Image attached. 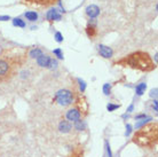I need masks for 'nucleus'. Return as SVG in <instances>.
<instances>
[{
  "instance_id": "22",
  "label": "nucleus",
  "mask_w": 158,
  "mask_h": 157,
  "mask_svg": "<svg viewBox=\"0 0 158 157\" xmlns=\"http://www.w3.org/2000/svg\"><path fill=\"white\" fill-rule=\"evenodd\" d=\"M78 83H79V87H80V92H81V93L85 92V90H86V83L80 78H78Z\"/></svg>"
},
{
  "instance_id": "9",
  "label": "nucleus",
  "mask_w": 158,
  "mask_h": 157,
  "mask_svg": "<svg viewBox=\"0 0 158 157\" xmlns=\"http://www.w3.org/2000/svg\"><path fill=\"white\" fill-rule=\"evenodd\" d=\"M46 17H47L48 21H61L62 15L58 13V10H57V9L54 8V9H51V10L47 12Z\"/></svg>"
},
{
  "instance_id": "1",
  "label": "nucleus",
  "mask_w": 158,
  "mask_h": 157,
  "mask_svg": "<svg viewBox=\"0 0 158 157\" xmlns=\"http://www.w3.org/2000/svg\"><path fill=\"white\" fill-rule=\"evenodd\" d=\"M119 64H125L126 67H131L134 69H139L141 71H150L156 68L150 56L145 52H135L128 55L127 57L119 61Z\"/></svg>"
},
{
  "instance_id": "21",
  "label": "nucleus",
  "mask_w": 158,
  "mask_h": 157,
  "mask_svg": "<svg viewBox=\"0 0 158 157\" xmlns=\"http://www.w3.org/2000/svg\"><path fill=\"white\" fill-rule=\"evenodd\" d=\"M110 92H111V85L110 84H104L103 85V93H104L105 95H109Z\"/></svg>"
},
{
  "instance_id": "6",
  "label": "nucleus",
  "mask_w": 158,
  "mask_h": 157,
  "mask_svg": "<svg viewBox=\"0 0 158 157\" xmlns=\"http://www.w3.org/2000/svg\"><path fill=\"white\" fill-rule=\"evenodd\" d=\"M26 4L37 5V6H43V7H49L53 6L58 0H24Z\"/></svg>"
},
{
  "instance_id": "2",
  "label": "nucleus",
  "mask_w": 158,
  "mask_h": 157,
  "mask_svg": "<svg viewBox=\"0 0 158 157\" xmlns=\"http://www.w3.org/2000/svg\"><path fill=\"white\" fill-rule=\"evenodd\" d=\"M133 141L140 146H150L156 144L157 141V126L150 125L145 126L141 131L136 132Z\"/></svg>"
},
{
  "instance_id": "3",
  "label": "nucleus",
  "mask_w": 158,
  "mask_h": 157,
  "mask_svg": "<svg viewBox=\"0 0 158 157\" xmlns=\"http://www.w3.org/2000/svg\"><path fill=\"white\" fill-rule=\"evenodd\" d=\"M54 101L57 105L68 107L73 102V93L69 90H60L56 92V94L54 96Z\"/></svg>"
},
{
  "instance_id": "29",
  "label": "nucleus",
  "mask_w": 158,
  "mask_h": 157,
  "mask_svg": "<svg viewBox=\"0 0 158 157\" xmlns=\"http://www.w3.org/2000/svg\"><path fill=\"white\" fill-rule=\"evenodd\" d=\"M133 110H134V105H130V107L127 108V110H126V111H127V113H132Z\"/></svg>"
},
{
  "instance_id": "28",
  "label": "nucleus",
  "mask_w": 158,
  "mask_h": 157,
  "mask_svg": "<svg viewBox=\"0 0 158 157\" xmlns=\"http://www.w3.org/2000/svg\"><path fill=\"white\" fill-rule=\"evenodd\" d=\"M8 20H10V17L7 16V15H5V16H0V21H8Z\"/></svg>"
},
{
  "instance_id": "25",
  "label": "nucleus",
  "mask_w": 158,
  "mask_h": 157,
  "mask_svg": "<svg viewBox=\"0 0 158 157\" xmlns=\"http://www.w3.org/2000/svg\"><path fill=\"white\" fill-rule=\"evenodd\" d=\"M57 67V61L56 60H51V63H49L48 66V69H54V68H56Z\"/></svg>"
},
{
  "instance_id": "5",
  "label": "nucleus",
  "mask_w": 158,
  "mask_h": 157,
  "mask_svg": "<svg viewBox=\"0 0 158 157\" xmlns=\"http://www.w3.org/2000/svg\"><path fill=\"white\" fill-rule=\"evenodd\" d=\"M97 51L100 53V55L104 59H110L114 55V51L109 47V46H105V45H99L97 46Z\"/></svg>"
},
{
  "instance_id": "4",
  "label": "nucleus",
  "mask_w": 158,
  "mask_h": 157,
  "mask_svg": "<svg viewBox=\"0 0 158 157\" xmlns=\"http://www.w3.org/2000/svg\"><path fill=\"white\" fill-rule=\"evenodd\" d=\"M66 119L69 121V122H72L75 123L77 122V121H79L80 119V117H81V115H80V111H79L77 108H72V109H69L68 111H66Z\"/></svg>"
},
{
  "instance_id": "12",
  "label": "nucleus",
  "mask_w": 158,
  "mask_h": 157,
  "mask_svg": "<svg viewBox=\"0 0 158 157\" xmlns=\"http://www.w3.org/2000/svg\"><path fill=\"white\" fill-rule=\"evenodd\" d=\"M86 32H87V36H88V37L93 38L94 36L96 35V29H95V24H93V23H89V24H88V26L86 28Z\"/></svg>"
},
{
  "instance_id": "15",
  "label": "nucleus",
  "mask_w": 158,
  "mask_h": 157,
  "mask_svg": "<svg viewBox=\"0 0 158 157\" xmlns=\"http://www.w3.org/2000/svg\"><path fill=\"white\" fill-rule=\"evenodd\" d=\"M41 54H44L43 51H41L40 48L36 47V48H33V49H31L29 55H30V57H32V59H37V57H39Z\"/></svg>"
},
{
  "instance_id": "8",
  "label": "nucleus",
  "mask_w": 158,
  "mask_h": 157,
  "mask_svg": "<svg viewBox=\"0 0 158 157\" xmlns=\"http://www.w3.org/2000/svg\"><path fill=\"white\" fill-rule=\"evenodd\" d=\"M51 56L47 54H41L39 57H37V63L38 66L43 67V68H48L49 63H51Z\"/></svg>"
},
{
  "instance_id": "18",
  "label": "nucleus",
  "mask_w": 158,
  "mask_h": 157,
  "mask_svg": "<svg viewBox=\"0 0 158 157\" xmlns=\"http://www.w3.org/2000/svg\"><path fill=\"white\" fill-rule=\"evenodd\" d=\"M149 121H151V118H150V117H145V118H143V119H140V122H137L135 124V127H136V128H140L141 126L145 125V124L149 122Z\"/></svg>"
},
{
  "instance_id": "11",
  "label": "nucleus",
  "mask_w": 158,
  "mask_h": 157,
  "mask_svg": "<svg viewBox=\"0 0 158 157\" xmlns=\"http://www.w3.org/2000/svg\"><path fill=\"white\" fill-rule=\"evenodd\" d=\"M9 70V63L6 60H0V77H5Z\"/></svg>"
},
{
  "instance_id": "27",
  "label": "nucleus",
  "mask_w": 158,
  "mask_h": 157,
  "mask_svg": "<svg viewBox=\"0 0 158 157\" xmlns=\"http://www.w3.org/2000/svg\"><path fill=\"white\" fill-rule=\"evenodd\" d=\"M150 96H151V98H156V96H157V88L151 90V92H150Z\"/></svg>"
},
{
  "instance_id": "16",
  "label": "nucleus",
  "mask_w": 158,
  "mask_h": 157,
  "mask_svg": "<svg viewBox=\"0 0 158 157\" xmlns=\"http://www.w3.org/2000/svg\"><path fill=\"white\" fill-rule=\"evenodd\" d=\"M13 24H14V26H17V28H25V25H26L25 22L20 17L13 18Z\"/></svg>"
},
{
  "instance_id": "7",
  "label": "nucleus",
  "mask_w": 158,
  "mask_h": 157,
  "mask_svg": "<svg viewBox=\"0 0 158 157\" xmlns=\"http://www.w3.org/2000/svg\"><path fill=\"white\" fill-rule=\"evenodd\" d=\"M85 12H86V14H87L88 17L95 18L97 15L100 14V8L97 7L96 5H89V6H87V7H86Z\"/></svg>"
},
{
  "instance_id": "17",
  "label": "nucleus",
  "mask_w": 158,
  "mask_h": 157,
  "mask_svg": "<svg viewBox=\"0 0 158 157\" xmlns=\"http://www.w3.org/2000/svg\"><path fill=\"white\" fill-rule=\"evenodd\" d=\"M75 128L77 130V131H84L85 128H86V124H85V122L84 121H77V122H75Z\"/></svg>"
},
{
  "instance_id": "14",
  "label": "nucleus",
  "mask_w": 158,
  "mask_h": 157,
  "mask_svg": "<svg viewBox=\"0 0 158 157\" xmlns=\"http://www.w3.org/2000/svg\"><path fill=\"white\" fill-rule=\"evenodd\" d=\"M145 88H147V84L145 83H140L137 86L135 87V92H136V94L139 96L141 95H143V93L145 92Z\"/></svg>"
},
{
  "instance_id": "23",
  "label": "nucleus",
  "mask_w": 158,
  "mask_h": 157,
  "mask_svg": "<svg viewBox=\"0 0 158 157\" xmlns=\"http://www.w3.org/2000/svg\"><path fill=\"white\" fill-rule=\"evenodd\" d=\"M54 38H55V40H56L57 43H62L63 41V36H62L61 32H56L55 36H54Z\"/></svg>"
},
{
  "instance_id": "30",
  "label": "nucleus",
  "mask_w": 158,
  "mask_h": 157,
  "mask_svg": "<svg viewBox=\"0 0 158 157\" xmlns=\"http://www.w3.org/2000/svg\"><path fill=\"white\" fill-rule=\"evenodd\" d=\"M123 118H124V119H126V118H128V115H127V113H125V115H123Z\"/></svg>"
},
{
  "instance_id": "19",
  "label": "nucleus",
  "mask_w": 158,
  "mask_h": 157,
  "mask_svg": "<svg viewBox=\"0 0 158 157\" xmlns=\"http://www.w3.org/2000/svg\"><path fill=\"white\" fill-rule=\"evenodd\" d=\"M120 108V105H114V103H109V105H107V110L108 111H115V110H117Z\"/></svg>"
},
{
  "instance_id": "13",
  "label": "nucleus",
  "mask_w": 158,
  "mask_h": 157,
  "mask_svg": "<svg viewBox=\"0 0 158 157\" xmlns=\"http://www.w3.org/2000/svg\"><path fill=\"white\" fill-rule=\"evenodd\" d=\"M24 16H25L26 20H29L30 22H35L38 20V14L36 13V12H26L24 14Z\"/></svg>"
},
{
  "instance_id": "20",
  "label": "nucleus",
  "mask_w": 158,
  "mask_h": 157,
  "mask_svg": "<svg viewBox=\"0 0 158 157\" xmlns=\"http://www.w3.org/2000/svg\"><path fill=\"white\" fill-rule=\"evenodd\" d=\"M53 53H54V55H55V56H57V59L63 60V53H62L61 48H56V49H54Z\"/></svg>"
},
{
  "instance_id": "26",
  "label": "nucleus",
  "mask_w": 158,
  "mask_h": 157,
  "mask_svg": "<svg viewBox=\"0 0 158 157\" xmlns=\"http://www.w3.org/2000/svg\"><path fill=\"white\" fill-rule=\"evenodd\" d=\"M147 117V115L145 113H140V115H137V116H135V119L136 121H140V119H143V118Z\"/></svg>"
},
{
  "instance_id": "10",
  "label": "nucleus",
  "mask_w": 158,
  "mask_h": 157,
  "mask_svg": "<svg viewBox=\"0 0 158 157\" xmlns=\"http://www.w3.org/2000/svg\"><path fill=\"white\" fill-rule=\"evenodd\" d=\"M71 128H72V126H71L70 122H68V121H62L58 124V130L61 133H69Z\"/></svg>"
},
{
  "instance_id": "24",
  "label": "nucleus",
  "mask_w": 158,
  "mask_h": 157,
  "mask_svg": "<svg viewBox=\"0 0 158 157\" xmlns=\"http://www.w3.org/2000/svg\"><path fill=\"white\" fill-rule=\"evenodd\" d=\"M132 128H133V126H132L131 124H126V132H125V135H126V136H128V135L132 133Z\"/></svg>"
}]
</instances>
